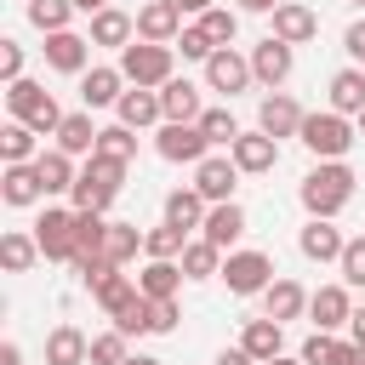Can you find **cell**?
<instances>
[{
	"mask_svg": "<svg viewBox=\"0 0 365 365\" xmlns=\"http://www.w3.org/2000/svg\"><path fill=\"white\" fill-rule=\"evenodd\" d=\"M354 165L348 160H314V171L302 177V188H297V200H302V211L308 217H342V205L354 200Z\"/></svg>",
	"mask_w": 365,
	"mask_h": 365,
	"instance_id": "6da1fadb",
	"label": "cell"
},
{
	"mask_svg": "<svg viewBox=\"0 0 365 365\" xmlns=\"http://www.w3.org/2000/svg\"><path fill=\"white\" fill-rule=\"evenodd\" d=\"M297 143H302L314 160H348V148L359 143V125H354L348 114H336V108H314V114L302 120Z\"/></svg>",
	"mask_w": 365,
	"mask_h": 365,
	"instance_id": "7a4b0ae2",
	"label": "cell"
},
{
	"mask_svg": "<svg viewBox=\"0 0 365 365\" xmlns=\"http://www.w3.org/2000/svg\"><path fill=\"white\" fill-rule=\"evenodd\" d=\"M125 171H131V165H120V160H108V154L80 160V182H74L68 205H74V211H108L114 194L125 188Z\"/></svg>",
	"mask_w": 365,
	"mask_h": 365,
	"instance_id": "3957f363",
	"label": "cell"
},
{
	"mask_svg": "<svg viewBox=\"0 0 365 365\" xmlns=\"http://www.w3.org/2000/svg\"><path fill=\"white\" fill-rule=\"evenodd\" d=\"M6 114L23 120V125H34L40 137H57V125H63L57 97H51L46 86H34V80H11V86H6Z\"/></svg>",
	"mask_w": 365,
	"mask_h": 365,
	"instance_id": "277c9868",
	"label": "cell"
},
{
	"mask_svg": "<svg viewBox=\"0 0 365 365\" xmlns=\"http://www.w3.org/2000/svg\"><path fill=\"white\" fill-rule=\"evenodd\" d=\"M120 74L131 80V86H148V91H160L171 74H177V46H154V40H131L125 51H120Z\"/></svg>",
	"mask_w": 365,
	"mask_h": 365,
	"instance_id": "5b68a950",
	"label": "cell"
},
{
	"mask_svg": "<svg viewBox=\"0 0 365 365\" xmlns=\"http://www.w3.org/2000/svg\"><path fill=\"white\" fill-rule=\"evenodd\" d=\"M217 279L228 285V297H262L279 274H274V257L268 251H228Z\"/></svg>",
	"mask_w": 365,
	"mask_h": 365,
	"instance_id": "8992f818",
	"label": "cell"
},
{
	"mask_svg": "<svg viewBox=\"0 0 365 365\" xmlns=\"http://www.w3.org/2000/svg\"><path fill=\"white\" fill-rule=\"evenodd\" d=\"M154 154L171 160V165H200V160L211 154V143H205L200 120H165V125L154 131Z\"/></svg>",
	"mask_w": 365,
	"mask_h": 365,
	"instance_id": "52a82bcc",
	"label": "cell"
},
{
	"mask_svg": "<svg viewBox=\"0 0 365 365\" xmlns=\"http://www.w3.org/2000/svg\"><path fill=\"white\" fill-rule=\"evenodd\" d=\"M200 68H205V91H222V97H240V91H251V86H257L251 57H240L234 46H217Z\"/></svg>",
	"mask_w": 365,
	"mask_h": 365,
	"instance_id": "ba28073f",
	"label": "cell"
},
{
	"mask_svg": "<svg viewBox=\"0 0 365 365\" xmlns=\"http://www.w3.org/2000/svg\"><path fill=\"white\" fill-rule=\"evenodd\" d=\"M34 240H40V257L46 262H74V205H46L40 222H34Z\"/></svg>",
	"mask_w": 365,
	"mask_h": 365,
	"instance_id": "9c48e42d",
	"label": "cell"
},
{
	"mask_svg": "<svg viewBox=\"0 0 365 365\" xmlns=\"http://www.w3.org/2000/svg\"><path fill=\"white\" fill-rule=\"evenodd\" d=\"M291 68H297V46H285L279 34H268V40L251 46V74H257V86L279 91V86L291 80Z\"/></svg>",
	"mask_w": 365,
	"mask_h": 365,
	"instance_id": "30bf717a",
	"label": "cell"
},
{
	"mask_svg": "<svg viewBox=\"0 0 365 365\" xmlns=\"http://www.w3.org/2000/svg\"><path fill=\"white\" fill-rule=\"evenodd\" d=\"M46 68H57V74H86L91 68V34H80V29H57V34H46Z\"/></svg>",
	"mask_w": 365,
	"mask_h": 365,
	"instance_id": "8fae6325",
	"label": "cell"
},
{
	"mask_svg": "<svg viewBox=\"0 0 365 365\" xmlns=\"http://www.w3.org/2000/svg\"><path fill=\"white\" fill-rule=\"evenodd\" d=\"M228 154H234V165H240L245 177H268V171L279 165V137H268V131L257 125V131H240V137L228 143Z\"/></svg>",
	"mask_w": 365,
	"mask_h": 365,
	"instance_id": "7c38bea8",
	"label": "cell"
},
{
	"mask_svg": "<svg viewBox=\"0 0 365 365\" xmlns=\"http://www.w3.org/2000/svg\"><path fill=\"white\" fill-rule=\"evenodd\" d=\"M308 319H314V331H342V325L354 319V291H348L342 279L308 291Z\"/></svg>",
	"mask_w": 365,
	"mask_h": 365,
	"instance_id": "4fadbf2b",
	"label": "cell"
},
{
	"mask_svg": "<svg viewBox=\"0 0 365 365\" xmlns=\"http://www.w3.org/2000/svg\"><path fill=\"white\" fill-rule=\"evenodd\" d=\"M240 165H234V154H205L200 165H194V188L211 200V205H222V200H234V188H240Z\"/></svg>",
	"mask_w": 365,
	"mask_h": 365,
	"instance_id": "5bb4252c",
	"label": "cell"
},
{
	"mask_svg": "<svg viewBox=\"0 0 365 365\" xmlns=\"http://www.w3.org/2000/svg\"><path fill=\"white\" fill-rule=\"evenodd\" d=\"M342 228H336V217H308L302 228H297V251L308 257V262H342Z\"/></svg>",
	"mask_w": 365,
	"mask_h": 365,
	"instance_id": "9a60e30c",
	"label": "cell"
},
{
	"mask_svg": "<svg viewBox=\"0 0 365 365\" xmlns=\"http://www.w3.org/2000/svg\"><path fill=\"white\" fill-rule=\"evenodd\" d=\"M125 86H131V80L120 74V63H91V68L80 74V108H114Z\"/></svg>",
	"mask_w": 365,
	"mask_h": 365,
	"instance_id": "2e32d148",
	"label": "cell"
},
{
	"mask_svg": "<svg viewBox=\"0 0 365 365\" xmlns=\"http://www.w3.org/2000/svg\"><path fill=\"white\" fill-rule=\"evenodd\" d=\"M302 120H308V108H302L291 91H268V97L257 103V125H262L268 137H297Z\"/></svg>",
	"mask_w": 365,
	"mask_h": 365,
	"instance_id": "e0dca14e",
	"label": "cell"
},
{
	"mask_svg": "<svg viewBox=\"0 0 365 365\" xmlns=\"http://www.w3.org/2000/svg\"><path fill=\"white\" fill-rule=\"evenodd\" d=\"M268 17H274V29H268V34H279L285 46H308V40L319 34V11H314V6H302V0H279Z\"/></svg>",
	"mask_w": 365,
	"mask_h": 365,
	"instance_id": "ac0fdd59",
	"label": "cell"
},
{
	"mask_svg": "<svg viewBox=\"0 0 365 365\" xmlns=\"http://www.w3.org/2000/svg\"><path fill=\"white\" fill-rule=\"evenodd\" d=\"M91 46H108V51H125L131 40H137V11H120V6H103V11H91Z\"/></svg>",
	"mask_w": 365,
	"mask_h": 365,
	"instance_id": "d6986e66",
	"label": "cell"
},
{
	"mask_svg": "<svg viewBox=\"0 0 365 365\" xmlns=\"http://www.w3.org/2000/svg\"><path fill=\"white\" fill-rule=\"evenodd\" d=\"M114 120H120V125H131V131H148V125H165V108H160V91H148V86H131V91H120V103H114Z\"/></svg>",
	"mask_w": 365,
	"mask_h": 365,
	"instance_id": "ffe728a7",
	"label": "cell"
},
{
	"mask_svg": "<svg viewBox=\"0 0 365 365\" xmlns=\"http://www.w3.org/2000/svg\"><path fill=\"white\" fill-rule=\"evenodd\" d=\"M177 34H182V11H177L171 0H148V6H137V40L177 46Z\"/></svg>",
	"mask_w": 365,
	"mask_h": 365,
	"instance_id": "44dd1931",
	"label": "cell"
},
{
	"mask_svg": "<svg viewBox=\"0 0 365 365\" xmlns=\"http://www.w3.org/2000/svg\"><path fill=\"white\" fill-rule=\"evenodd\" d=\"M0 200H6L11 211H23V205H40V200H46V182H40L34 160H29V165H0Z\"/></svg>",
	"mask_w": 365,
	"mask_h": 365,
	"instance_id": "7402d4cb",
	"label": "cell"
},
{
	"mask_svg": "<svg viewBox=\"0 0 365 365\" xmlns=\"http://www.w3.org/2000/svg\"><path fill=\"white\" fill-rule=\"evenodd\" d=\"M200 234H205L217 251H234V245H240V234H245V205H240V200L211 205V211H205V222H200Z\"/></svg>",
	"mask_w": 365,
	"mask_h": 365,
	"instance_id": "603a6c76",
	"label": "cell"
},
{
	"mask_svg": "<svg viewBox=\"0 0 365 365\" xmlns=\"http://www.w3.org/2000/svg\"><path fill=\"white\" fill-rule=\"evenodd\" d=\"M182 279H188V274H182V262H177V257H148V262H143V274H137V291H143L148 302H165V297H177V291H182Z\"/></svg>",
	"mask_w": 365,
	"mask_h": 365,
	"instance_id": "cb8c5ba5",
	"label": "cell"
},
{
	"mask_svg": "<svg viewBox=\"0 0 365 365\" xmlns=\"http://www.w3.org/2000/svg\"><path fill=\"white\" fill-rule=\"evenodd\" d=\"M97 131L103 125H91V108H74V114H63V125H57V148L63 154H74V160H91L97 154Z\"/></svg>",
	"mask_w": 365,
	"mask_h": 365,
	"instance_id": "d4e9b609",
	"label": "cell"
},
{
	"mask_svg": "<svg viewBox=\"0 0 365 365\" xmlns=\"http://www.w3.org/2000/svg\"><path fill=\"white\" fill-rule=\"evenodd\" d=\"M34 171H40V182H46V200H51V194H74V182H80V160H74V154H63L57 143H51V148H40Z\"/></svg>",
	"mask_w": 365,
	"mask_h": 365,
	"instance_id": "484cf974",
	"label": "cell"
},
{
	"mask_svg": "<svg viewBox=\"0 0 365 365\" xmlns=\"http://www.w3.org/2000/svg\"><path fill=\"white\" fill-rule=\"evenodd\" d=\"M46 365H91V336L80 325H51L46 331Z\"/></svg>",
	"mask_w": 365,
	"mask_h": 365,
	"instance_id": "4316f807",
	"label": "cell"
},
{
	"mask_svg": "<svg viewBox=\"0 0 365 365\" xmlns=\"http://www.w3.org/2000/svg\"><path fill=\"white\" fill-rule=\"evenodd\" d=\"M262 314H268V319H279V325H285V319H302V314H308V291H302L297 279H285V274H279V279L262 291Z\"/></svg>",
	"mask_w": 365,
	"mask_h": 365,
	"instance_id": "83f0119b",
	"label": "cell"
},
{
	"mask_svg": "<svg viewBox=\"0 0 365 365\" xmlns=\"http://www.w3.org/2000/svg\"><path fill=\"white\" fill-rule=\"evenodd\" d=\"M240 348H245V354L262 365V359L285 354V325H279V319H268V314H262V319H245V331H240Z\"/></svg>",
	"mask_w": 365,
	"mask_h": 365,
	"instance_id": "f1b7e54d",
	"label": "cell"
},
{
	"mask_svg": "<svg viewBox=\"0 0 365 365\" xmlns=\"http://www.w3.org/2000/svg\"><path fill=\"white\" fill-rule=\"evenodd\" d=\"M325 97H331L325 108H336V114H348V120H354V114L365 108V68H359V63H354V68H336V74H331V86H325Z\"/></svg>",
	"mask_w": 365,
	"mask_h": 365,
	"instance_id": "f546056e",
	"label": "cell"
},
{
	"mask_svg": "<svg viewBox=\"0 0 365 365\" xmlns=\"http://www.w3.org/2000/svg\"><path fill=\"white\" fill-rule=\"evenodd\" d=\"M297 354H302V365H354L359 342H354V336L342 342L336 331H314V336H308V342H302Z\"/></svg>",
	"mask_w": 365,
	"mask_h": 365,
	"instance_id": "4dcf8cb0",
	"label": "cell"
},
{
	"mask_svg": "<svg viewBox=\"0 0 365 365\" xmlns=\"http://www.w3.org/2000/svg\"><path fill=\"white\" fill-rule=\"evenodd\" d=\"M160 108H165V120H200V114H205L200 86H194V80H182V74H171V80L160 86Z\"/></svg>",
	"mask_w": 365,
	"mask_h": 365,
	"instance_id": "1f68e13d",
	"label": "cell"
},
{
	"mask_svg": "<svg viewBox=\"0 0 365 365\" xmlns=\"http://www.w3.org/2000/svg\"><path fill=\"white\" fill-rule=\"evenodd\" d=\"M29 160H40V131L23 120H6L0 125V165H29Z\"/></svg>",
	"mask_w": 365,
	"mask_h": 365,
	"instance_id": "d6a6232c",
	"label": "cell"
},
{
	"mask_svg": "<svg viewBox=\"0 0 365 365\" xmlns=\"http://www.w3.org/2000/svg\"><path fill=\"white\" fill-rule=\"evenodd\" d=\"M205 211H211V200H205V194H200L194 182H188V188H171V194H165V222H177V228H188V234H194V228L205 222Z\"/></svg>",
	"mask_w": 365,
	"mask_h": 365,
	"instance_id": "836d02e7",
	"label": "cell"
},
{
	"mask_svg": "<svg viewBox=\"0 0 365 365\" xmlns=\"http://www.w3.org/2000/svg\"><path fill=\"white\" fill-rule=\"evenodd\" d=\"M34 262H40V240L23 234V228H6V234H0V268H6V274H29Z\"/></svg>",
	"mask_w": 365,
	"mask_h": 365,
	"instance_id": "e575fe53",
	"label": "cell"
},
{
	"mask_svg": "<svg viewBox=\"0 0 365 365\" xmlns=\"http://www.w3.org/2000/svg\"><path fill=\"white\" fill-rule=\"evenodd\" d=\"M103 234H108V211H74V262L103 257Z\"/></svg>",
	"mask_w": 365,
	"mask_h": 365,
	"instance_id": "d590c367",
	"label": "cell"
},
{
	"mask_svg": "<svg viewBox=\"0 0 365 365\" xmlns=\"http://www.w3.org/2000/svg\"><path fill=\"white\" fill-rule=\"evenodd\" d=\"M222 257H228V251H217V245L200 234V240H188V245H182V257H177V262H182V274H188V279H217V274H222Z\"/></svg>",
	"mask_w": 365,
	"mask_h": 365,
	"instance_id": "8d00e7d4",
	"label": "cell"
},
{
	"mask_svg": "<svg viewBox=\"0 0 365 365\" xmlns=\"http://www.w3.org/2000/svg\"><path fill=\"white\" fill-rule=\"evenodd\" d=\"M137 251H143V228H137V222H108L103 257H108L114 268H125V262H137Z\"/></svg>",
	"mask_w": 365,
	"mask_h": 365,
	"instance_id": "74e56055",
	"label": "cell"
},
{
	"mask_svg": "<svg viewBox=\"0 0 365 365\" xmlns=\"http://www.w3.org/2000/svg\"><path fill=\"white\" fill-rule=\"evenodd\" d=\"M182 245H188V228H177V222L143 228V257H182Z\"/></svg>",
	"mask_w": 365,
	"mask_h": 365,
	"instance_id": "f35d334b",
	"label": "cell"
},
{
	"mask_svg": "<svg viewBox=\"0 0 365 365\" xmlns=\"http://www.w3.org/2000/svg\"><path fill=\"white\" fill-rule=\"evenodd\" d=\"M91 297H97V308H103V314H108V319H114V314H120V308H125V302H131V297H137V279H131V274H120V268H114V274H108V279H103V285H91Z\"/></svg>",
	"mask_w": 365,
	"mask_h": 365,
	"instance_id": "ab89813d",
	"label": "cell"
},
{
	"mask_svg": "<svg viewBox=\"0 0 365 365\" xmlns=\"http://www.w3.org/2000/svg\"><path fill=\"white\" fill-rule=\"evenodd\" d=\"M74 0H29V23L40 29V34H57V29H68L74 23Z\"/></svg>",
	"mask_w": 365,
	"mask_h": 365,
	"instance_id": "60d3db41",
	"label": "cell"
},
{
	"mask_svg": "<svg viewBox=\"0 0 365 365\" xmlns=\"http://www.w3.org/2000/svg\"><path fill=\"white\" fill-rule=\"evenodd\" d=\"M97 154H108V160L131 165V160H137V131H131V125H120V120H114V125H103V131H97Z\"/></svg>",
	"mask_w": 365,
	"mask_h": 365,
	"instance_id": "b9f144b4",
	"label": "cell"
},
{
	"mask_svg": "<svg viewBox=\"0 0 365 365\" xmlns=\"http://www.w3.org/2000/svg\"><path fill=\"white\" fill-rule=\"evenodd\" d=\"M217 46H234V34H240V6H211V11H200L194 17Z\"/></svg>",
	"mask_w": 365,
	"mask_h": 365,
	"instance_id": "7bdbcfd3",
	"label": "cell"
},
{
	"mask_svg": "<svg viewBox=\"0 0 365 365\" xmlns=\"http://www.w3.org/2000/svg\"><path fill=\"white\" fill-rule=\"evenodd\" d=\"M125 354H131V336L120 325H108V331L91 336V365H125Z\"/></svg>",
	"mask_w": 365,
	"mask_h": 365,
	"instance_id": "ee69618b",
	"label": "cell"
},
{
	"mask_svg": "<svg viewBox=\"0 0 365 365\" xmlns=\"http://www.w3.org/2000/svg\"><path fill=\"white\" fill-rule=\"evenodd\" d=\"M200 131H205L211 148H228V143L240 137V120H234V108H205V114H200Z\"/></svg>",
	"mask_w": 365,
	"mask_h": 365,
	"instance_id": "f6af8a7d",
	"label": "cell"
},
{
	"mask_svg": "<svg viewBox=\"0 0 365 365\" xmlns=\"http://www.w3.org/2000/svg\"><path fill=\"white\" fill-rule=\"evenodd\" d=\"M336 268H342V285H348V291H365V234L342 245V262H336Z\"/></svg>",
	"mask_w": 365,
	"mask_h": 365,
	"instance_id": "bcb514c9",
	"label": "cell"
},
{
	"mask_svg": "<svg viewBox=\"0 0 365 365\" xmlns=\"http://www.w3.org/2000/svg\"><path fill=\"white\" fill-rule=\"evenodd\" d=\"M177 51H182L188 63H205V57L217 51V40H211V34L200 29V23H182V34H177Z\"/></svg>",
	"mask_w": 365,
	"mask_h": 365,
	"instance_id": "7dc6e473",
	"label": "cell"
},
{
	"mask_svg": "<svg viewBox=\"0 0 365 365\" xmlns=\"http://www.w3.org/2000/svg\"><path fill=\"white\" fill-rule=\"evenodd\" d=\"M114 325H120L125 336H148V297L137 291V297H131V302H125V308L114 314Z\"/></svg>",
	"mask_w": 365,
	"mask_h": 365,
	"instance_id": "c3c4849f",
	"label": "cell"
},
{
	"mask_svg": "<svg viewBox=\"0 0 365 365\" xmlns=\"http://www.w3.org/2000/svg\"><path fill=\"white\" fill-rule=\"evenodd\" d=\"M171 331H177V297L148 302V336H171Z\"/></svg>",
	"mask_w": 365,
	"mask_h": 365,
	"instance_id": "681fc988",
	"label": "cell"
},
{
	"mask_svg": "<svg viewBox=\"0 0 365 365\" xmlns=\"http://www.w3.org/2000/svg\"><path fill=\"white\" fill-rule=\"evenodd\" d=\"M0 80H6V86H11V80H23V46H17L11 34L0 40Z\"/></svg>",
	"mask_w": 365,
	"mask_h": 365,
	"instance_id": "f907efd6",
	"label": "cell"
},
{
	"mask_svg": "<svg viewBox=\"0 0 365 365\" xmlns=\"http://www.w3.org/2000/svg\"><path fill=\"white\" fill-rule=\"evenodd\" d=\"M342 51H348L354 63L365 57V17H354V23H348V34H342Z\"/></svg>",
	"mask_w": 365,
	"mask_h": 365,
	"instance_id": "816d5d0a",
	"label": "cell"
},
{
	"mask_svg": "<svg viewBox=\"0 0 365 365\" xmlns=\"http://www.w3.org/2000/svg\"><path fill=\"white\" fill-rule=\"evenodd\" d=\"M211 365H257V359H251V354H245V348H240V342H234V348H222V354H217V359H211Z\"/></svg>",
	"mask_w": 365,
	"mask_h": 365,
	"instance_id": "f5cc1de1",
	"label": "cell"
},
{
	"mask_svg": "<svg viewBox=\"0 0 365 365\" xmlns=\"http://www.w3.org/2000/svg\"><path fill=\"white\" fill-rule=\"evenodd\" d=\"M0 365H23V348H17V342H11V336H6V342H0Z\"/></svg>",
	"mask_w": 365,
	"mask_h": 365,
	"instance_id": "db71d44e",
	"label": "cell"
},
{
	"mask_svg": "<svg viewBox=\"0 0 365 365\" xmlns=\"http://www.w3.org/2000/svg\"><path fill=\"white\" fill-rule=\"evenodd\" d=\"M348 331H354V342H365V302H354V319H348Z\"/></svg>",
	"mask_w": 365,
	"mask_h": 365,
	"instance_id": "11a10c76",
	"label": "cell"
},
{
	"mask_svg": "<svg viewBox=\"0 0 365 365\" xmlns=\"http://www.w3.org/2000/svg\"><path fill=\"white\" fill-rule=\"evenodd\" d=\"M182 17H200V11H211V0H171Z\"/></svg>",
	"mask_w": 365,
	"mask_h": 365,
	"instance_id": "9f6ffc18",
	"label": "cell"
},
{
	"mask_svg": "<svg viewBox=\"0 0 365 365\" xmlns=\"http://www.w3.org/2000/svg\"><path fill=\"white\" fill-rule=\"evenodd\" d=\"M234 6H240V11H274L279 0H234Z\"/></svg>",
	"mask_w": 365,
	"mask_h": 365,
	"instance_id": "6f0895ef",
	"label": "cell"
},
{
	"mask_svg": "<svg viewBox=\"0 0 365 365\" xmlns=\"http://www.w3.org/2000/svg\"><path fill=\"white\" fill-rule=\"evenodd\" d=\"M262 365H302V354H274V359H262Z\"/></svg>",
	"mask_w": 365,
	"mask_h": 365,
	"instance_id": "680465c9",
	"label": "cell"
},
{
	"mask_svg": "<svg viewBox=\"0 0 365 365\" xmlns=\"http://www.w3.org/2000/svg\"><path fill=\"white\" fill-rule=\"evenodd\" d=\"M74 6H80V11L91 17V11H103V6H114V0H74Z\"/></svg>",
	"mask_w": 365,
	"mask_h": 365,
	"instance_id": "91938a15",
	"label": "cell"
},
{
	"mask_svg": "<svg viewBox=\"0 0 365 365\" xmlns=\"http://www.w3.org/2000/svg\"><path fill=\"white\" fill-rule=\"evenodd\" d=\"M125 365H160L154 354H125Z\"/></svg>",
	"mask_w": 365,
	"mask_h": 365,
	"instance_id": "94428289",
	"label": "cell"
},
{
	"mask_svg": "<svg viewBox=\"0 0 365 365\" xmlns=\"http://www.w3.org/2000/svg\"><path fill=\"white\" fill-rule=\"evenodd\" d=\"M354 125H359V137H365V108H359V114H354Z\"/></svg>",
	"mask_w": 365,
	"mask_h": 365,
	"instance_id": "6125c7cd",
	"label": "cell"
},
{
	"mask_svg": "<svg viewBox=\"0 0 365 365\" xmlns=\"http://www.w3.org/2000/svg\"><path fill=\"white\" fill-rule=\"evenodd\" d=\"M354 365H365V342H359V354H354Z\"/></svg>",
	"mask_w": 365,
	"mask_h": 365,
	"instance_id": "be15d7a7",
	"label": "cell"
},
{
	"mask_svg": "<svg viewBox=\"0 0 365 365\" xmlns=\"http://www.w3.org/2000/svg\"><path fill=\"white\" fill-rule=\"evenodd\" d=\"M359 68H365V57H359Z\"/></svg>",
	"mask_w": 365,
	"mask_h": 365,
	"instance_id": "e7e4bbea",
	"label": "cell"
},
{
	"mask_svg": "<svg viewBox=\"0 0 365 365\" xmlns=\"http://www.w3.org/2000/svg\"><path fill=\"white\" fill-rule=\"evenodd\" d=\"M354 6H365V0H354Z\"/></svg>",
	"mask_w": 365,
	"mask_h": 365,
	"instance_id": "03108f58",
	"label": "cell"
}]
</instances>
